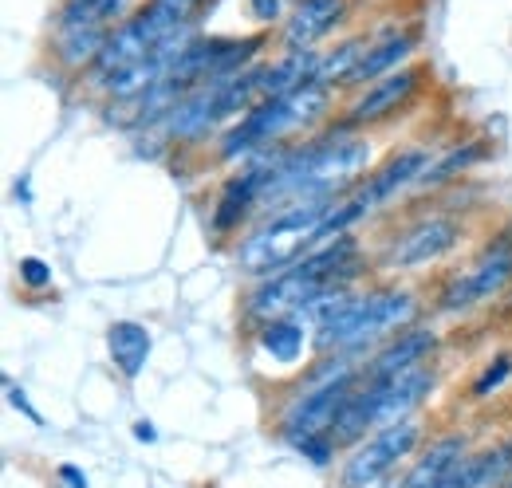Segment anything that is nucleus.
Listing matches in <instances>:
<instances>
[{
	"instance_id": "f257e3e1",
	"label": "nucleus",
	"mask_w": 512,
	"mask_h": 488,
	"mask_svg": "<svg viewBox=\"0 0 512 488\" xmlns=\"http://www.w3.org/2000/svg\"><path fill=\"white\" fill-rule=\"evenodd\" d=\"M418 319V300L410 292L398 288H375L363 296H347V304L331 311L320 323L316 347L323 355H351L367 343H383L402 335L406 327H414Z\"/></svg>"
},
{
	"instance_id": "f03ea898",
	"label": "nucleus",
	"mask_w": 512,
	"mask_h": 488,
	"mask_svg": "<svg viewBox=\"0 0 512 488\" xmlns=\"http://www.w3.org/2000/svg\"><path fill=\"white\" fill-rule=\"evenodd\" d=\"M335 197H316V201H300L292 209H280L276 217H268L260 229H253L241 248H237V268L253 280H268L288 272L296 260H304L316 244L323 217L331 213Z\"/></svg>"
},
{
	"instance_id": "7ed1b4c3",
	"label": "nucleus",
	"mask_w": 512,
	"mask_h": 488,
	"mask_svg": "<svg viewBox=\"0 0 512 488\" xmlns=\"http://www.w3.org/2000/svg\"><path fill=\"white\" fill-rule=\"evenodd\" d=\"M509 284H512V233H505V237H497L493 244L481 248V256L473 260L469 272L449 276V284L442 288L438 304H442V311H469V307L501 296Z\"/></svg>"
},
{
	"instance_id": "20e7f679",
	"label": "nucleus",
	"mask_w": 512,
	"mask_h": 488,
	"mask_svg": "<svg viewBox=\"0 0 512 488\" xmlns=\"http://www.w3.org/2000/svg\"><path fill=\"white\" fill-rule=\"evenodd\" d=\"M418 441H422V422H414V418L394 422V426H383L371 441H363V445L351 453V461L343 465L339 485L343 488L379 485L398 461H406V457L414 453Z\"/></svg>"
},
{
	"instance_id": "39448f33",
	"label": "nucleus",
	"mask_w": 512,
	"mask_h": 488,
	"mask_svg": "<svg viewBox=\"0 0 512 488\" xmlns=\"http://www.w3.org/2000/svg\"><path fill=\"white\" fill-rule=\"evenodd\" d=\"M355 382H359V374L355 378H343V382H331V386L300 390V398H292V406L280 418V437L300 449L304 441H312L320 433H331V422H335L339 406L351 398Z\"/></svg>"
},
{
	"instance_id": "423d86ee",
	"label": "nucleus",
	"mask_w": 512,
	"mask_h": 488,
	"mask_svg": "<svg viewBox=\"0 0 512 488\" xmlns=\"http://www.w3.org/2000/svg\"><path fill=\"white\" fill-rule=\"evenodd\" d=\"M457 241H461L457 221L434 213V217L414 221L410 229H402V233L390 241V248H386V264H390V268H402V272H410V268H426V264H434L438 256H446Z\"/></svg>"
},
{
	"instance_id": "0eeeda50",
	"label": "nucleus",
	"mask_w": 512,
	"mask_h": 488,
	"mask_svg": "<svg viewBox=\"0 0 512 488\" xmlns=\"http://www.w3.org/2000/svg\"><path fill=\"white\" fill-rule=\"evenodd\" d=\"M434 382H438V374H434V366L426 363L398 370V374H390L383 382H371V390H375V429L406 422L410 410H418V402L434 390Z\"/></svg>"
},
{
	"instance_id": "6e6552de",
	"label": "nucleus",
	"mask_w": 512,
	"mask_h": 488,
	"mask_svg": "<svg viewBox=\"0 0 512 488\" xmlns=\"http://www.w3.org/2000/svg\"><path fill=\"white\" fill-rule=\"evenodd\" d=\"M316 284H308L296 268H288V272H280V276H268V280H260L253 288V296H249V304L245 311L260 319V323H272V319H288V315H296V311H304V307L316 300Z\"/></svg>"
},
{
	"instance_id": "1a4fd4ad",
	"label": "nucleus",
	"mask_w": 512,
	"mask_h": 488,
	"mask_svg": "<svg viewBox=\"0 0 512 488\" xmlns=\"http://www.w3.org/2000/svg\"><path fill=\"white\" fill-rule=\"evenodd\" d=\"M418 83H422V67H398V71H390V75H383L379 83H371V87L347 107V122H351V126H367V122L390 119V115L418 91Z\"/></svg>"
},
{
	"instance_id": "9d476101",
	"label": "nucleus",
	"mask_w": 512,
	"mask_h": 488,
	"mask_svg": "<svg viewBox=\"0 0 512 488\" xmlns=\"http://www.w3.org/2000/svg\"><path fill=\"white\" fill-rule=\"evenodd\" d=\"M347 16V0H304L284 24L288 52H312L323 36H331Z\"/></svg>"
},
{
	"instance_id": "9b49d317",
	"label": "nucleus",
	"mask_w": 512,
	"mask_h": 488,
	"mask_svg": "<svg viewBox=\"0 0 512 488\" xmlns=\"http://www.w3.org/2000/svg\"><path fill=\"white\" fill-rule=\"evenodd\" d=\"M426 166H430V150H426V146L402 150V154H394V158L386 162L383 170H375L367 182L359 185V189H355V197H359L367 209H375V205L390 201L398 189H406V185H418V178L426 174Z\"/></svg>"
},
{
	"instance_id": "f8f14e48",
	"label": "nucleus",
	"mask_w": 512,
	"mask_h": 488,
	"mask_svg": "<svg viewBox=\"0 0 512 488\" xmlns=\"http://www.w3.org/2000/svg\"><path fill=\"white\" fill-rule=\"evenodd\" d=\"M434 347H438V335L430 327H406L402 335L386 339L383 351L367 366V378L371 382H383V378L398 374V370H410V366L426 363L434 355Z\"/></svg>"
},
{
	"instance_id": "ddd939ff",
	"label": "nucleus",
	"mask_w": 512,
	"mask_h": 488,
	"mask_svg": "<svg viewBox=\"0 0 512 488\" xmlns=\"http://www.w3.org/2000/svg\"><path fill=\"white\" fill-rule=\"evenodd\" d=\"M465 457H469V441H465L461 433H446V437L430 441V449H426V453L414 461V469L406 473L402 488H438L449 477V469H453L457 461H465Z\"/></svg>"
},
{
	"instance_id": "4468645a",
	"label": "nucleus",
	"mask_w": 512,
	"mask_h": 488,
	"mask_svg": "<svg viewBox=\"0 0 512 488\" xmlns=\"http://www.w3.org/2000/svg\"><path fill=\"white\" fill-rule=\"evenodd\" d=\"M320 52H284L280 60L264 63V79H260V99H284L292 91H300L304 83H316V67Z\"/></svg>"
},
{
	"instance_id": "2eb2a0df",
	"label": "nucleus",
	"mask_w": 512,
	"mask_h": 488,
	"mask_svg": "<svg viewBox=\"0 0 512 488\" xmlns=\"http://www.w3.org/2000/svg\"><path fill=\"white\" fill-rule=\"evenodd\" d=\"M150 347H154L150 331H146L142 323H134V319H119V323H111V331H107L111 363L119 366V374H123V378H138V374L146 370Z\"/></svg>"
},
{
	"instance_id": "dca6fc26",
	"label": "nucleus",
	"mask_w": 512,
	"mask_h": 488,
	"mask_svg": "<svg viewBox=\"0 0 512 488\" xmlns=\"http://www.w3.org/2000/svg\"><path fill=\"white\" fill-rule=\"evenodd\" d=\"M414 32H398V36H386L379 44H371V52L363 56V63L355 67V75L347 79V87H371V83H379L383 75L390 71H398V67H406L410 60V52H414Z\"/></svg>"
},
{
	"instance_id": "f3484780",
	"label": "nucleus",
	"mask_w": 512,
	"mask_h": 488,
	"mask_svg": "<svg viewBox=\"0 0 512 488\" xmlns=\"http://www.w3.org/2000/svg\"><path fill=\"white\" fill-rule=\"evenodd\" d=\"M150 48H154V44L138 32V24H134V20L115 24V32H111V40H107L103 56H99V63H95V79H99V87H103L111 75L127 71L130 63L146 60V56H150Z\"/></svg>"
},
{
	"instance_id": "a211bd4d",
	"label": "nucleus",
	"mask_w": 512,
	"mask_h": 488,
	"mask_svg": "<svg viewBox=\"0 0 512 488\" xmlns=\"http://www.w3.org/2000/svg\"><path fill=\"white\" fill-rule=\"evenodd\" d=\"M371 426H375V390H371V382L363 378V386H355L351 398L339 406V414H335L327 437H331L335 445H359Z\"/></svg>"
},
{
	"instance_id": "6ab92c4d",
	"label": "nucleus",
	"mask_w": 512,
	"mask_h": 488,
	"mask_svg": "<svg viewBox=\"0 0 512 488\" xmlns=\"http://www.w3.org/2000/svg\"><path fill=\"white\" fill-rule=\"evenodd\" d=\"M111 24H79V28H60L56 36V60L64 67H95L107 40H111Z\"/></svg>"
},
{
	"instance_id": "aec40b11",
	"label": "nucleus",
	"mask_w": 512,
	"mask_h": 488,
	"mask_svg": "<svg viewBox=\"0 0 512 488\" xmlns=\"http://www.w3.org/2000/svg\"><path fill=\"white\" fill-rule=\"evenodd\" d=\"M371 52V40L367 36H351L343 44H335V52H323L320 67H316V83L320 87H347V79L355 75V67L363 63V56Z\"/></svg>"
},
{
	"instance_id": "412c9836",
	"label": "nucleus",
	"mask_w": 512,
	"mask_h": 488,
	"mask_svg": "<svg viewBox=\"0 0 512 488\" xmlns=\"http://www.w3.org/2000/svg\"><path fill=\"white\" fill-rule=\"evenodd\" d=\"M260 347H264L276 363H296V359L304 355V327H300V319L288 315V319H272V323H264V331H260Z\"/></svg>"
},
{
	"instance_id": "4be33fe9",
	"label": "nucleus",
	"mask_w": 512,
	"mask_h": 488,
	"mask_svg": "<svg viewBox=\"0 0 512 488\" xmlns=\"http://www.w3.org/2000/svg\"><path fill=\"white\" fill-rule=\"evenodd\" d=\"M481 158H485V142H465V146H453L449 154H442L438 162H430V166H426V174L418 178V185H422V189L446 185V182H453L457 174H465L469 166H477Z\"/></svg>"
},
{
	"instance_id": "5701e85b",
	"label": "nucleus",
	"mask_w": 512,
	"mask_h": 488,
	"mask_svg": "<svg viewBox=\"0 0 512 488\" xmlns=\"http://www.w3.org/2000/svg\"><path fill=\"white\" fill-rule=\"evenodd\" d=\"M127 12V0H64L60 8V28H79V24H115Z\"/></svg>"
},
{
	"instance_id": "b1692460",
	"label": "nucleus",
	"mask_w": 512,
	"mask_h": 488,
	"mask_svg": "<svg viewBox=\"0 0 512 488\" xmlns=\"http://www.w3.org/2000/svg\"><path fill=\"white\" fill-rule=\"evenodd\" d=\"M512 481V441H501L497 449H485L473 457V488H509Z\"/></svg>"
},
{
	"instance_id": "393cba45",
	"label": "nucleus",
	"mask_w": 512,
	"mask_h": 488,
	"mask_svg": "<svg viewBox=\"0 0 512 488\" xmlns=\"http://www.w3.org/2000/svg\"><path fill=\"white\" fill-rule=\"evenodd\" d=\"M512 374V355H501V359H493V363L485 366V374L473 382V398H489L505 378Z\"/></svg>"
},
{
	"instance_id": "a878e982",
	"label": "nucleus",
	"mask_w": 512,
	"mask_h": 488,
	"mask_svg": "<svg viewBox=\"0 0 512 488\" xmlns=\"http://www.w3.org/2000/svg\"><path fill=\"white\" fill-rule=\"evenodd\" d=\"M20 280H24L28 288H48V284H52V268H48L40 256H24V260H20Z\"/></svg>"
},
{
	"instance_id": "bb28decb",
	"label": "nucleus",
	"mask_w": 512,
	"mask_h": 488,
	"mask_svg": "<svg viewBox=\"0 0 512 488\" xmlns=\"http://www.w3.org/2000/svg\"><path fill=\"white\" fill-rule=\"evenodd\" d=\"M335 449H339V445H335L327 433H320V437H312V441H304V445H300V453H304L312 465H320V469L335 461Z\"/></svg>"
},
{
	"instance_id": "cd10ccee",
	"label": "nucleus",
	"mask_w": 512,
	"mask_h": 488,
	"mask_svg": "<svg viewBox=\"0 0 512 488\" xmlns=\"http://www.w3.org/2000/svg\"><path fill=\"white\" fill-rule=\"evenodd\" d=\"M249 8H253V16L260 24H276L280 20V0H249Z\"/></svg>"
},
{
	"instance_id": "c85d7f7f",
	"label": "nucleus",
	"mask_w": 512,
	"mask_h": 488,
	"mask_svg": "<svg viewBox=\"0 0 512 488\" xmlns=\"http://www.w3.org/2000/svg\"><path fill=\"white\" fill-rule=\"evenodd\" d=\"M8 398H12V406H16V410H24V414H28L32 422H40V414H36V410L28 406V398H24V390H8Z\"/></svg>"
},
{
	"instance_id": "c756f323",
	"label": "nucleus",
	"mask_w": 512,
	"mask_h": 488,
	"mask_svg": "<svg viewBox=\"0 0 512 488\" xmlns=\"http://www.w3.org/2000/svg\"><path fill=\"white\" fill-rule=\"evenodd\" d=\"M60 477H64L71 488H87V477H83L79 469H71V465H64V469H60Z\"/></svg>"
},
{
	"instance_id": "7c9ffc66",
	"label": "nucleus",
	"mask_w": 512,
	"mask_h": 488,
	"mask_svg": "<svg viewBox=\"0 0 512 488\" xmlns=\"http://www.w3.org/2000/svg\"><path fill=\"white\" fill-rule=\"evenodd\" d=\"M134 437H138V441H158V429L150 426V422H138V426H134Z\"/></svg>"
},
{
	"instance_id": "2f4dec72",
	"label": "nucleus",
	"mask_w": 512,
	"mask_h": 488,
	"mask_svg": "<svg viewBox=\"0 0 512 488\" xmlns=\"http://www.w3.org/2000/svg\"><path fill=\"white\" fill-rule=\"evenodd\" d=\"M182 4H186V8H190V12H193V8H197V4H201V0H182Z\"/></svg>"
},
{
	"instance_id": "473e14b6",
	"label": "nucleus",
	"mask_w": 512,
	"mask_h": 488,
	"mask_svg": "<svg viewBox=\"0 0 512 488\" xmlns=\"http://www.w3.org/2000/svg\"><path fill=\"white\" fill-rule=\"evenodd\" d=\"M509 488H512V481H509Z\"/></svg>"
}]
</instances>
